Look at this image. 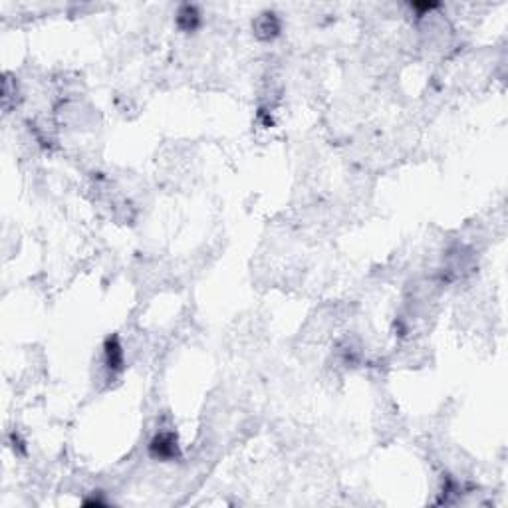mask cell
Masks as SVG:
<instances>
[{
    "label": "cell",
    "mask_w": 508,
    "mask_h": 508,
    "mask_svg": "<svg viewBox=\"0 0 508 508\" xmlns=\"http://www.w3.org/2000/svg\"><path fill=\"white\" fill-rule=\"evenodd\" d=\"M151 455L161 459V461H169L175 459L179 455V447H177V439L173 433H159L153 441H151Z\"/></svg>",
    "instance_id": "obj_1"
},
{
    "label": "cell",
    "mask_w": 508,
    "mask_h": 508,
    "mask_svg": "<svg viewBox=\"0 0 508 508\" xmlns=\"http://www.w3.org/2000/svg\"><path fill=\"white\" fill-rule=\"evenodd\" d=\"M104 361L107 372L116 374L123 368V347H121L118 338H107L104 345Z\"/></svg>",
    "instance_id": "obj_2"
}]
</instances>
